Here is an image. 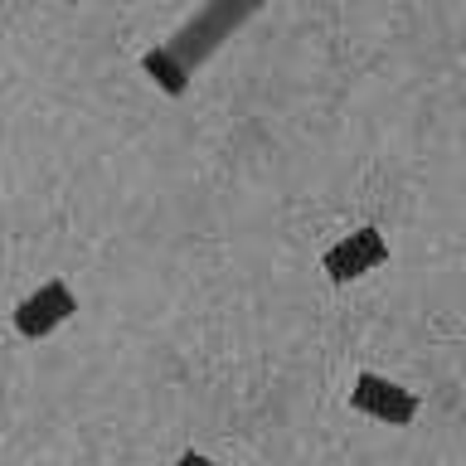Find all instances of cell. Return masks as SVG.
I'll list each match as a JSON object with an SVG mask.
<instances>
[{"label":"cell","mask_w":466,"mask_h":466,"mask_svg":"<svg viewBox=\"0 0 466 466\" xmlns=\"http://www.w3.org/2000/svg\"><path fill=\"white\" fill-rule=\"evenodd\" d=\"M262 5H268V0H204L166 44H156V49L141 54V73L166 97H185L189 83H195V73L209 64L248 20H258Z\"/></svg>","instance_id":"obj_1"},{"label":"cell","mask_w":466,"mask_h":466,"mask_svg":"<svg viewBox=\"0 0 466 466\" xmlns=\"http://www.w3.org/2000/svg\"><path fill=\"white\" fill-rule=\"evenodd\" d=\"M384 262H389L384 233H379L374 224H364L355 233H345L340 243H330L326 258H320V268H326V277H330L335 287H345V282H355V277H364V272L384 268Z\"/></svg>","instance_id":"obj_3"},{"label":"cell","mask_w":466,"mask_h":466,"mask_svg":"<svg viewBox=\"0 0 466 466\" xmlns=\"http://www.w3.org/2000/svg\"><path fill=\"white\" fill-rule=\"evenodd\" d=\"M350 408L364 418H374V422H384V428H408V422L418 418L413 389L393 384V379L374 374V370L355 374V384H350Z\"/></svg>","instance_id":"obj_2"},{"label":"cell","mask_w":466,"mask_h":466,"mask_svg":"<svg viewBox=\"0 0 466 466\" xmlns=\"http://www.w3.org/2000/svg\"><path fill=\"white\" fill-rule=\"evenodd\" d=\"M175 466H214L209 457H204V451H185V457L180 461H175Z\"/></svg>","instance_id":"obj_5"},{"label":"cell","mask_w":466,"mask_h":466,"mask_svg":"<svg viewBox=\"0 0 466 466\" xmlns=\"http://www.w3.org/2000/svg\"><path fill=\"white\" fill-rule=\"evenodd\" d=\"M73 311H78V297L68 291V282H44L39 291H29V297L15 306L10 320L25 340H44V335H54L64 320H73Z\"/></svg>","instance_id":"obj_4"}]
</instances>
